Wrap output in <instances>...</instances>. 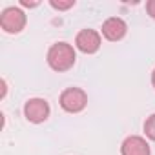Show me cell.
Masks as SVG:
<instances>
[{
	"mask_svg": "<svg viewBox=\"0 0 155 155\" xmlns=\"http://www.w3.org/2000/svg\"><path fill=\"white\" fill-rule=\"evenodd\" d=\"M75 49L68 42H57L48 51V64L55 71H68L75 64Z\"/></svg>",
	"mask_w": 155,
	"mask_h": 155,
	"instance_id": "cell-1",
	"label": "cell"
},
{
	"mask_svg": "<svg viewBox=\"0 0 155 155\" xmlns=\"http://www.w3.org/2000/svg\"><path fill=\"white\" fill-rule=\"evenodd\" d=\"M88 104V95L81 88H68L60 95V106L68 113H79L86 108Z\"/></svg>",
	"mask_w": 155,
	"mask_h": 155,
	"instance_id": "cell-2",
	"label": "cell"
},
{
	"mask_svg": "<svg viewBox=\"0 0 155 155\" xmlns=\"http://www.w3.org/2000/svg\"><path fill=\"white\" fill-rule=\"evenodd\" d=\"M0 26L6 33H20L26 26V15L20 8H6L0 15Z\"/></svg>",
	"mask_w": 155,
	"mask_h": 155,
	"instance_id": "cell-3",
	"label": "cell"
},
{
	"mask_svg": "<svg viewBox=\"0 0 155 155\" xmlns=\"http://www.w3.org/2000/svg\"><path fill=\"white\" fill-rule=\"evenodd\" d=\"M24 115L29 122H44L49 117V104L44 99H29L24 104Z\"/></svg>",
	"mask_w": 155,
	"mask_h": 155,
	"instance_id": "cell-4",
	"label": "cell"
},
{
	"mask_svg": "<svg viewBox=\"0 0 155 155\" xmlns=\"http://www.w3.org/2000/svg\"><path fill=\"white\" fill-rule=\"evenodd\" d=\"M75 46L86 55L97 53L101 48V35L95 29H82L79 31V35L75 38Z\"/></svg>",
	"mask_w": 155,
	"mask_h": 155,
	"instance_id": "cell-5",
	"label": "cell"
},
{
	"mask_svg": "<svg viewBox=\"0 0 155 155\" xmlns=\"http://www.w3.org/2000/svg\"><path fill=\"white\" fill-rule=\"evenodd\" d=\"M126 31H128V26H126V22H124L122 18H119V17H111V18H108V20L102 24V35H104V38H108V40H111V42L120 40V38L126 35Z\"/></svg>",
	"mask_w": 155,
	"mask_h": 155,
	"instance_id": "cell-6",
	"label": "cell"
},
{
	"mask_svg": "<svg viewBox=\"0 0 155 155\" xmlns=\"http://www.w3.org/2000/svg\"><path fill=\"white\" fill-rule=\"evenodd\" d=\"M120 153L122 155H150V146L142 137L131 135L124 139L120 146Z\"/></svg>",
	"mask_w": 155,
	"mask_h": 155,
	"instance_id": "cell-7",
	"label": "cell"
},
{
	"mask_svg": "<svg viewBox=\"0 0 155 155\" xmlns=\"http://www.w3.org/2000/svg\"><path fill=\"white\" fill-rule=\"evenodd\" d=\"M144 131H146V137H150L151 140H155V113H151L146 122H144Z\"/></svg>",
	"mask_w": 155,
	"mask_h": 155,
	"instance_id": "cell-8",
	"label": "cell"
},
{
	"mask_svg": "<svg viewBox=\"0 0 155 155\" xmlns=\"http://www.w3.org/2000/svg\"><path fill=\"white\" fill-rule=\"evenodd\" d=\"M49 6L55 8V9H58V11H64V9H69V8L75 6V0H68V2H57V0H51Z\"/></svg>",
	"mask_w": 155,
	"mask_h": 155,
	"instance_id": "cell-9",
	"label": "cell"
},
{
	"mask_svg": "<svg viewBox=\"0 0 155 155\" xmlns=\"http://www.w3.org/2000/svg\"><path fill=\"white\" fill-rule=\"evenodd\" d=\"M146 11L151 18H155V0H150V2H146Z\"/></svg>",
	"mask_w": 155,
	"mask_h": 155,
	"instance_id": "cell-10",
	"label": "cell"
},
{
	"mask_svg": "<svg viewBox=\"0 0 155 155\" xmlns=\"http://www.w3.org/2000/svg\"><path fill=\"white\" fill-rule=\"evenodd\" d=\"M20 4L26 6V8H35V6H38V2H28V0H22Z\"/></svg>",
	"mask_w": 155,
	"mask_h": 155,
	"instance_id": "cell-11",
	"label": "cell"
},
{
	"mask_svg": "<svg viewBox=\"0 0 155 155\" xmlns=\"http://www.w3.org/2000/svg\"><path fill=\"white\" fill-rule=\"evenodd\" d=\"M151 84H153V88H155V69H153V73H151Z\"/></svg>",
	"mask_w": 155,
	"mask_h": 155,
	"instance_id": "cell-12",
	"label": "cell"
}]
</instances>
